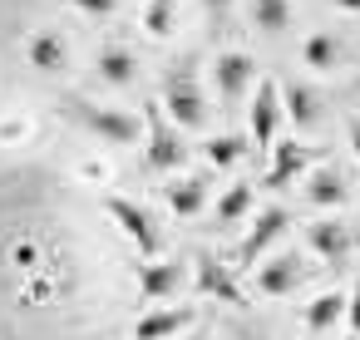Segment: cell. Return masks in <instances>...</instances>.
Segmentation results:
<instances>
[{
	"instance_id": "8",
	"label": "cell",
	"mask_w": 360,
	"mask_h": 340,
	"mask_svg": "<svg viewBox=\"0 0 360 340\" xmlns=\"http://www.w3.org/2000/svg\"><path fill=\"white\" fill-rule=\"evenodd\" d=\"M193 320H198L193 306H148L134 320V340H173V335H188Z\"/></svg>"
},
{
	"instance_id": "5",
	"label": "cell",
	"mask_w": 360,
	"mask_h": 340,
	"mask_svg": "<svg viewBox=\"0 0 360 340\" xmlns=\"http://www.w3.org/2000/svg\"><path fill=\"white\" fill-rule=\"evenodd\" d=\"M143 163L153 168V173H178L183 163H188V148H183V138H178V129H168L158 114H153V104H148V129H143Z\"/></svg>"
},
{
	"instance_id": "29",
	"label": "cell",
	"mask_w": 360,
	"mask_h": 340,
	"mask_svg": "<svg viewBox=\"0 0 360 340\" xmlns=\"http://www.w3.org/2000/svg\"><path fill=\"white\" fill-rule=\"evenodd\" d=\"M335 11H345V15H360V0H330Z\"/></svg>"
},
{
	"instance_id": "18",
	"label": "cell",
	"mask_w": 360,
	"mask_h": 340,
	"mask_svg": "<svg viewBox=\"0 0 360 340\" xmlns=\"http://www.w3.org/2000/svg\"><path fill=\"white\" fill-rule=\"evenodd\" d=\"M306 202L321 207V212H330V207H345L350 202V188H345V178L335 168H316L306 178Z\"/></svg>"
},
{
	"instance_id": "23",
	"label": "cell",
	"mask_w": 360,
	"mask_h": 340,
	"mask_svg": "<svg viewBox=\"0 0 360 340\" xmlns=\"http://www.w3.org/2000/svg\"><path fill=\"white\" fill-rule=\"evenodd\" d=\"M345 320V296L340 291H321L311 306H306V330H330Z\"/></svg>"
},
{
	"instance_id": "10",
	"label": "cell",
	"mask_w": 360,
	"mask_h": 340,
	"mask_svg": "<svg viewBox=\"0 0 360 340\" xmlns=\"http://www.w3.org/2000/svg\"><path fill=\"white\" fill-rule=\"evenodd\" d=\"M25 65L40 74H65L70 70V40L60 30H35L25 40Z\"/></svg>"
},
{
	"instance_id": "20",
	"label": "cell",
	"mask_w": 360,
	"mask_h": 340,
	"mask_svg": "<svg viewBox=\"0 0 360 340\" xmlns=\"http://www.w3.org/2000/svg\"><path fill=\"white\" fill-rule=\"evenodd\" d=\"M247 15H252V30H262V35H286L296 20L291 0H247Z\"/></svg>"
},
{
	"instance_id": "1",
	"label": "cell",
	"mask_w": 360,
	"mask_h": 340,
	"mask_svg": "<svg viewBox=\"0 0 360 340\" xmlns=\"http://www.w3.org/2000/svg\"><path fill=\"white\" fill-rule=\"evenodd\" d=\"M75 119L84 124V133H94L104 148H134L143 138V119L134 109H109V104H89L79 99L75 104Z\"/></svg>"
},
{
	"instance_id": "28",
	"label": "cell",
	"mask_w": 360,
	"mask_h": 340,
	"mask_svg": "<svg viewBox=\"0 0 360 340\" xmlns=\"http://www.w3.org/2000/svg\"><path fill=\"white\" fill-rule=\"evenodd\" d=\"M345 138H350V153H355V163H360V119L350 124V133H345Z\"/></svg>"
},
{
	"instance_id": "19",
	"label": "cell",
	"mask_w": 360,
	"mask_h": 340,
	"mask_svg": "<svg viewBox=\"0 0 360 340\" xmlns=\"http://www.w3.org/2000/svg\"><path fill=\"white\" fill-rule=\"evenodd\" d=\"M163 202H168V212L173 217H198L202 207H207V188H202V178H173L168 188H163Z\"/></svg>"
},
{
	"instance_id": "16",
	"label": "cell",
	"mask_w": 360,
	"mask_h": 340,
	"mask_svg": "<svg viewBox=\"0 0 360 340\" xmlns=\"http://www.w3.org/2000/svg\"><path fill=\"white\" fill-rule=\"evenodd\" d=\"M94 70H99V79H104L109 89H129V84L139 79V55L124 50V45H104V50L94 55Z\"/></svg>"
},
{
	"instance_id": "3",
	"label": "cell",
	"mask_w": 360,
	"mask_h": 340,
	"mask_svg": "<svg viewBox=\"0 0 360 340\" xmlns=\"http://www.w3.org/2000/svg\"><path fill=\"white\" fill-rule=\"evenodd\" d=\"M163 109H168V119L178 129H202L207 124V99H202V84H198V74L188 65L168 70V79H163Z\"/></svg>"
},
{
	"instance_id": "13",
	"label": "cell",
	"mask_w": 360,
	"mask_h": 340,
	"mask_svg": "<svg viewBox=\"0 0 360 340\" xmlns=\"http://www.w3.org/2000/svg\"><path fill=\"white\" fill-rule=\"evenodd\" d=\"M178 286H183V266H178V261H158V256H148V261L139 266V296H143L148 306L178 296Z\"/></svg>"
},
{
	"instance_id": "17",
	"label": "cell",
	"mask_w": 360,
	"mask_h": 340,
	"mask_svg": "<svg viewBox=\"0 0 360 340\" xmlns=\"http://www.w3.org/2000/svg\"><path fill=\"white\" fill-rule=\"evenodd\" d=\"M301 168H306V148L296 138H281V143H271V173L262 188H291L301 178Z\"/></svg>"
},
{
	"instance_id": "6",
	"label": "cell",
	"mask_w": 360,
	"mask_h": 340,
	"mask_svg": "<svg viewBox=\"0 0 360 340\" xmlns=\"http://www.w3.org/2000/svg\"><path fill=\"white\" fill-rule=\"evenodd\" d=\"M212 84H217V94H222V104H237V99L257 84V60H252L247 50H222V55L212 60Z\"/></svg>"
},
{
	"instance_id": "7",
	"label": "cell",
	"mask_w": 360,
	"mask_h": 340,
	"mask_svg": "<svg viewBox=\"0 0 360 340\" xmlns=\"http://www.w3.org/2000/svg\"><path fill=\"white\" fill-rule=\"evenodd\" d=\"M247 129H252V143H257V148H271V143H276V129H281V89H276L271 79H262V84L252 89Z\"/></svg>"
},
{
	"instance_id": "25",
	"label": "cell",
	"mask_w": 360,
	"mask_h": 340,
	"mask_svg": "<svg viewBox=\"0 0 360 340\" xmlns=\"http://www.w3.org/2000/svg\"><path fill=\"white\" fill-rule=\"evenodd\" d=\"M70 6H75L79 15H89V20H109V15L119 11V0H70Z\"/></svg>"
},
{
	"instance_id": "24",
	"label": "cell",
	"mask_w": 360,
	"mask_h": 340,
	"mask_svg": "<svg viewBox=\"0 0 360 340\" xmlns=\"http://www.w3.org/2000/svg\"><path fill=\"white\" fill-rule=\"evenodd\" d=\"M143 30H148L153 40L173 35V30H178V0H148V11H143Z\"/></svg>"
},
{
	"instance_id": "21",
	"label": "cell",
	"mask_w": 360,
	"mask_h": 340,
	"mask_svg": "<svg viewBox=\"0 0 360 340\" xmlns=\"http://www.w3.org/2000/svg\"><path fill=\"white\" fill-rule=\"evenodd\" d=\"M242 158H247L242 133H212V138H202V163H207V168L227 173V168H237Z\"/></svg>"
},
{
	"instance_id": "9",
	"label": "cell",
	"mask_w": 360,
	"mask_h": 340,
	"mask_svg": "<svg viewBox=\"0 0 360 340\" xmlns=\"http://www.w3.org/2000/svg\"><path fill=\"white\" fill-rule=\"evenodd\" d=\"M281 119H286L296 133H311V129H321V119H326V104H321V94H316L311 84L291 79V84L281 89Z\"/></svg>"
},
{
	"instance_id": "11",
	"label": "cell",
	"mask_w": 360,
	"mask_h": 340,
	"mask_svg": "<svg viewBox=\"0 0 360 340\" xmlns=\"http://www.w3.org/2000/svg\"><path fill=\"white\" fill-rule=\"evenodd\" d=\"M306 242H311V251H316L321 261H345V256L355 251V232H350L345 222H335V217L311 222V227H306Z\"/></svg>"
},
{
	"instance_id": "27",
	"label": "cell",
	"mask_w": 360,
	"mask_h": 340,
	"mask_svg": "<svg viewBox=\"0 0 360 340\" xmlns=\"http://www.w3.org/2000/svg\"><path fill=\"white\" fill-rule=\"evenodd\" d=\"M198 6H202V15H207V20H222V15L232 11V0H198Z\"/></svg>"
},
{
	"instance_id": "4",
	"label": "cell",
	"mask_w": 360,
	"mask_h": 340,
	"mask_svg": "<svg viewBox=\"0 0 360 340\" xmlns=\"http://www.w3.org/2000/svg\"><path fill=\"white\" fill-rule=\"evenodd\" d=\"M286 227H291V212L281 207V202H271V207H262L257 217H252V227H247V237H242V247H237V266H257L281 237H286Z\"/></svg>"
},
{
	"instance_id": "2",
	"label": "cell",
	"mask_w": 360,
	"mask_h": 340,
	"mask_svg": "<svg viewBox=\"0 0 360 340\" xmlns=\"http://www.w3.org/2000/svg\"><path fill=\"white\" fill-rule=\"evenodd\" d=\"M104 212L114 217V227L134 242V251L148 261V256H163V232H158V222H153V212L143 207V202H134V197H119V192H104Z\"/></svg>"
},
{
	"instance_id": "15",
	"label": "cell",
	"mask_w": 360,
	"mask_h": 340,
	"mask_svg": "<svg viewBox=\"0 0 360 340\" xmlns=\"http://www.w3.org/2000/svg\"><path fill=\"white\" fill-rule=\"evenodd\" d=\"M252 271H257V296H291L301 286V261L296 256H271Z\"/></svg>"
},
{
	"instance_id": "30",
	"label": "cell",
	"mask_w": 360,
	"mask_h": 340,
	"mask_svg": "<svg viewBox=\"0 0 360 340\" xmlns=\"http://www.w3.org/2000/svg\"><path fill=\"white\" fill-rule=\"evenodd\" d=\"M188 340H207V335H188Z\"/></svg>"
},
{
	"instance_id": "22",
	"label": "cell",
	"mask_w": 360,
	"mask_h": 340,
	"mask_svg": "<svg viewBox=\"0 0 360 340\" xmlns=\"http://www.w3.org/2000/svg\"><path fill=\"white\" fill-rule=\"evenodd\" d=\"M252 202H257V188L232 183V188H222V197L212 202V217H217L222 227H232V222H242V217L252 212Z\"/></svg>"
},
{
	"instance_id": "12",
	"label": "cell",
	"mask_w": 360,
	"mask_h": 340,
	"mask_svg": "<svg viewBox=\"0 0 360 340\" xmlns=\"http://www.w3.org/2000/svg\"><path fill=\"white\" fill-rule=\"evenodd\" d=\"M193 281H198V291H202L207 301H222V306H242V286H237L232 266H222L217 256H198V271H193Z\"/></svg>"
},
{
	"instance_id": "14",
	"label": "cell",
	"mask_w": 360,
	"mask_h": 340,
	"mask_svg": "<svg viewBox=\"0 0 360 340\" xmlns=\"http://www.w3.org/2000/svg\"><path fill=\"white\" fill-rule=\"evenodd\" d=\"M340 60H345V45H340L335 30H311V35L301 40V65H306V70L330 74V70H340Z\"/></svg>"
},
{
	"instance_id": "26",
	"label": "cell",
	"mask_w": 360,
	"mask_h": 340,
	"mask_svg": "<svg viewBox=\"0 0 360 340\" xmlns=\"http://www.w3.org/2000/svg\"><path fill=\"white\" fill-rule=\"evenodd\" d=\"M345 325L355 330V340H360V281L350 286V296H345Z\"/></svg>"
}]
</instances>
